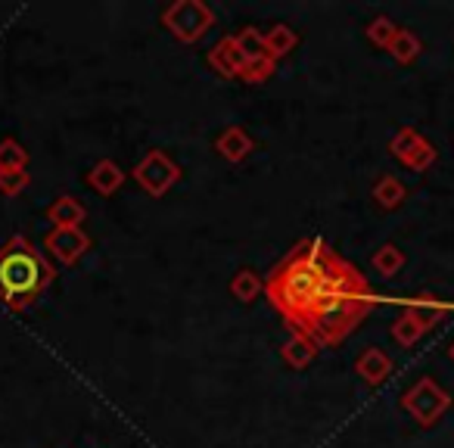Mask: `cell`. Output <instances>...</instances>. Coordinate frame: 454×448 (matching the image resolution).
<instances>
[{"instance_id": "obj_1", "label": "cell", "mask_w": 454, "mask_h": 448, "mask_svg": "<svg viewBox=\"0 0 454 448\" xmlns=\"http://www.w3.org/2000/svg\"><path fill=\"white\" fill-rule=\"evenodd\" d=\"M373 309V293L367 278L346 262L342 255H333L327 268L321 293L311 305L305 327L299 334H309L317 346H340Z\"/></svg>"}, {"instance_id": "obj_2", "label": "cell", "mask_w": 454, "mask_h": 448, "mask_svg": "<svg viewBox=\"0 0 454 448\" xmlns=\"http://www.w3.org/2000/svg\"><path fill=\"white\" fill-rule=\"evenodd\" d=\"M333 255L336 253L324 240L305 237V240L293 243L290 253L265 278L268 303H271L274 311H280L290 330L305 327V318H309L311 305H315L317 293L327 280V268Z\"/></svg>"}, {"instance_id": "obj_3", "label": "cell", "mask_w": 454, "mask_h": 448, "mask_svg": "<svg viewBox=\"0 0 454 448\" xmlns=\"http://www.w3.org/2000/svg\"><path fill=\"white\" fill-rule=\"evenodd\" d=\"M57 280L51 259L26 234H13L0 247V303L13 311H26L44 296Z\"/></svg>"}, {"instance_id": "obj_4", "label": "cell", "mask_w": 454, "mask_h": 448, "mask_svg": "<svg viewBox=\"0 0 454 448\" xmlns=\"http://www.w3.org/2000/svg\"><path fill=\"white\" fill-rule=\"evenodd\" d=\"M159 22L165 26V32L181 44H196L200 38H206L208 28L215 26V13L208 4L202 0H171L162 10Z\"/></svg>"}, {"instance_id": "obj_5", "label": "cell", "mask_w": 454, "mask_h": 448, "mask_svg": "<svg viewBox=\"0 0 454 448\" xmlns=\"http://www.w3.org/2000/svg\"><path fill=\"white\" fill-rule=\"evenodd\" d=\"M448 309H451V305L439 303V299H433V296H427V303L404 305V309L398 311L395 321H392V327H389L392 340H395L402 349H411L423 334H427V330H433L435 324L442 321V315H445Z\"/></svg>"}, {"instance_id": "obj_6", "label": "cell", "mask_w": 454, "mask_h": 448, "mask_svg": "<svg viewBox=\"0 0 454 448\" xmlns=\"http://www.w3.org/2000/svg\"><path fill=\"white\" fill-rule=\"evenodd\" d=\"M402 408L408 411L420 427H435V423L442 420V414L451 408V396H448V389H442L439 380L420 377L402 396Z\"/></svg>"}, {"instance_id": "obj_7", "label": "cell", "mask_w": 454, "mask_h": 448, "mask_svg": "<svg viewBox=\"0 0 454 448\" xmlns=\"http://www.w3.org/2000/svg\"><path fill=\"white\" fill-rule=\"evenodd\" d=\"M131 177L153 196V200H159V196H165L177 181H181V165H177L165 150H150L137 165H134Z\"/></svg>"}, {"instance_id": "obj_8", "label": "cell", "mask_w": 454, "mask_h": 448, "mask_svg": "<svg viewBox=\"0 0 454 448\" xmlns=\"http://www.w3.org/2000/svg\"><path fill=\"white\" fill-rule=\"evenodd\" d=\"M44 249L59 262V265H75L90 249V237L82 228H51L44 234Z\"/></svg>"}, {"instance_id": "obj_9", "label": "cell", "mask_w": 454, "mask_h": 448, "mask_svg": "<svg viewBox=\"0 0 454 448\" xmlns=\"http://www.w3.org/2000/svg\"><path fill=\"white\" fill-rule=\"evenodd\" d=\"M392 371H395V361H392V355L380 346H367L364 352L355 358V373H358L367 386H373V389L383 386L386 380L392 377Z\"/></svg>"}, {"instance_id": "obj_10", "label": "cell", "mask_w": 454, "mask_h": 448, "mask_svg": "<svg viewBox=\"0 0 454 448\" xmlns=\"http://www.w3.org/2000/svg\"><path fill=\"white\" fill-rule=\"evenodd\" d=\"M206 59H208V66H212L215 75L231 78V82H237V78H240V72H243V66L249 63V59L243 57L240 47H237L234 35H224V38H221L218 44L208 51Z\"/></svg>"}, {"instance_id": "obj_11", "label": "cell", "mask_w": 454, "mask_h": 448, "mask_svg": "<svg viewBox=\"0 0 454 448\" xmlns=\"http://www.w3.org/2000/svg\"><path fill=\"white\" fill-rule=\"evenodd\" d=\"M255 150V140L249 138V131L243 125H231L215 138V153L227 162H243L247 156H253Z\"/></svg>"}, {"instance_id": "obj_12", "label": "cell", "mask_w": 454, "mask_h": 448, "mask_svg": "<svg viewBox=\"0 0 454 448\" xmlns=\"http://www.w3.org/2000/svg\"><path fill=\"white\" fill-rule=\"evenodd\" d=\"M317 352H321V346H317L309 334H299V330H290L286 342L280 346V358H284L293 371H305V367L317 358Z\"/></svg>"}, {"instance_id": "obj_13", "label": "cell", "mask_w": 454, "mask_h": 448, "mask_svg": "<svg viewBox=\"0 0 454 448\" xmlns=\"http://www.w3.org/2000/svg\"><path fill=\"white\" fill-rule=\"evenodd\" d=\"M44 218L51 221L53 228H82L84 218H88V208H84V202H78L75 196L63 193L44 208Z\"/></svg>"}, {"instance_id": "obj_14", "label": "cell", "mask_w": 454, "mask_h": 448, "mask_svg": "<svg viewBox=\"0 0 454 448\" xmlns=\"http://www.w3.org/2000/svg\"><path fill=\"white\" fill-rule=\"evenodd\" d=\"M84 181H88V187L94 190V193L113 196V193H119V187L125 184V171H121L119 162H113V159H100V162L84 175Z\"/></svg>"}, {"instance_id": "obj_15", "label": "cell", "mask_w": 454, "mask_h": 448, "mask_svg": "<svg viewBox=\"0 0 454 448\" xmlns=\"http://www.w3.org/2000/svg\"><path fill=\"white\" fill-rule=\"evenodd\" d=\"M371 196H373V202H377L380 208H386V212H395V208H402L404 200H408V187H404L395 175H383V177H377Z\"/></svg>"}, {"instance_id": "obj_16", "label": "cell", "mask_w": 454, "mask_h": 448, "mask_svg": "<svg viewBox=\"0 0 454 448\" xmlns=\"http://www.w3.org/2000/svg\"><path fill=\"white\" fill-rule=\"evenodd\" d=\"M259 293H265V280L253 271V268H240V271L231 278V296L237 303L249 305L253 299H259Z\"/></svg>"}, {"instance_id": "obj_17", "label": "cell", "mask_w": 454, "mask_h": 448, "mask_svg": "<svg viewBox=\"0 0 454 448\" xmlns=\"http://www.w3.org/2000/svg\"><path fill=\"white\" fill-rule=\"evenodd\" d=\"M296 44H299V35L286 22H278V26H271L265 32V51L271 59H284Z\"/></svg>"}, {"instance_id": "obj_18", "label": "cell", "mask_w": 454, "mask_h": 448, "mask_svg": "<svg viewBox=\"0 0 454 448\" xmlns=\"http://www.w3.org/2000/svg\"><path fill=\"white\" fill-rule=\"evenodd\" d=\"M389 53H392V59H395V63L411 66L423 53V44H420V38L411 32V28H398L395 41L389 44Z\"/></svg>"}, {"instance_id": "obj_19", "label": "cell", "mask_w": 454, "mask_h": 448, "mask_svg": "<svg viewBox=\"0 0 454 448\" xmlns=\"http://www.w3.org/2000/svg\"><path fill=\"white\" fill-rule=\"evenodd\" d=\"M371 265H373V271L383 274V278H395V274L404 268V253L395 247V243H383V247L373 253Z\"/></svg>"}, {"instance_id": "obj_20", "label": "cell", "mask_w": 454, "mask_h": 448, "mask_svg": "<svg viewBox=\"0 0 454 448\" xmlns=\"http://www.w3.org/2000/svg\"><path fill=\"white\" fill-rule=\"evenodd\" d=\"M420 144H423V134L417 131V128H398L395 138L389 140V156L404 165L411 156H414V150Z\"/></svg>"}, {"instance_id": "obj_21", "label": "cell", "mask_w": 454, "mask_h": 448, "mask_svg": "<svg viewBox=\"0 0 454 448\" xmlns=\"http://www.w3.org/2000/svg\"><path fill=\"white\" fill-rule=\"evenodd\" d=\"M28 169V150L16 138L0 140V171H26Z\"/></svg>"}, {"instance_id": "obj_22", "label": "cell", "mask_w": 454, "mask_h": 448, "mask_svg": "<svg viewBox=\"0 0 454 448\" xmlns=\"http://www.w3.org/2000/svg\"><path fill=\"white\" fill-rule=\"evenodd\" d=\"M398 28H402V26H395V22H392L389 16H377V20H371L364 26V35H367V41H371V44H377V47H383V51H389V44L395 41Z\"/></svg>"}, {"instance_id": "obj_23", "label": "cell", "mask_w": 454, "mask_h": 448, "mask_svg": "<svg viewBox=\"0 0 454 448\" xmlns=\"http://www.w3.org/2000/svg\"><path fill=\"white\" fill-rule=\"evenodd\" d=\"M234 41H237V47H240L243 57H247V59L268 57V51H265V32H259V28L247 26L243 32L234 35Z\"/></svg>"}, {"instance_id": "obj_24", "label": "cell", "mask_w": 454, "mask_h": 448, "mask_svg": "<svg viewBox=\"0 0 454 448\" xmlns=\"http://www.w3.org/2000/svg\"><path fill=\"white\" fill-rule=\"evenodd\" d=\"M274 69H278V59H271V57L249 59V63L243 66V72H240V78H237V82H243V84H265L268 78L274 75Z\"/></svg>"}, {"instance_id": "obj_25", "label": "cell", "mask_w": 454, "mask_h": 448, "mask_svg": "<svg viewBox=\"0 0 454 448\" xmlns=\"http://www.w3.org/2000/svg\"><path fill=\"white\" fill-rule=\"evenodd\" d=\"M28 184H32L28 169L26 171H0V193L4 196H20Z\"/></svg>"}, {"instance_id": "obj_26", "label": "cell", "mask_w": 454, "mask_h": 448, "mask_svg": "<svg viewBox=\"0 0 454 448\" xmlns=\"http://www.w3.org/2000/svg\"><path fill=\"white\" fill-rule=\"evenodd\" d=\"M435 159H439V150H435V146L429 144L427 138H423V144L417 146L414 156H411L408 162H404V169H411V171H427L429 165L435 162Z\"/></svg>"}, {"instance_id": "obj_27", "label": "cell", "mask_w": 454, "mask_h": 448, "mask_svg": "<svg viewBox=\"0 0 454 448\" xmlns=\"http://www.w3.org/2000/svg\"><path fill=\"white\" fill-rule=\"evenodd\" d=\"M448 358H451V361H454V342H451V349H448Z\"/></svg>"}]
</instances>
